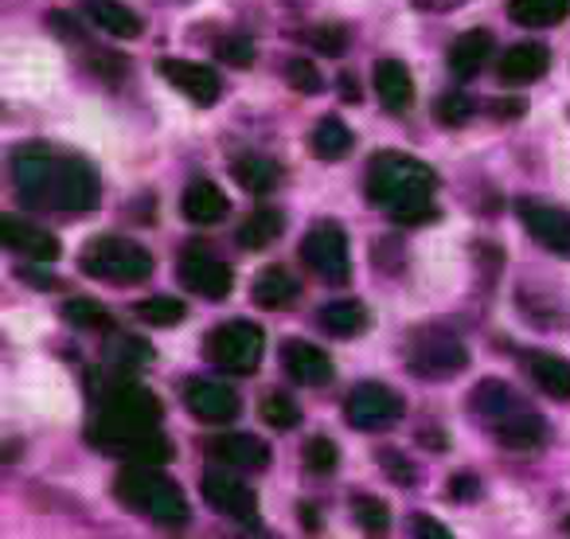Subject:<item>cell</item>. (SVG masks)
Wrapping results in <instances>:
<instances>
[{
	"instance_id": "obj_1",
	"label": "cell",
	"mask_w": 570,
	"mask_h": 539,
	"mask_svg": "<svg viewBox=\"0 0 570 539\" xmlns=\"http://www.w3.org/2000/svg\"><path fill=\"white\" fill-rule=\"evenodd\" d=\"M160 399L141 383H114L102 395V411H98L95 427H90V442L102 450L129 458L137 465H165L173 461V442L157 430Z\"/></svg>"
},
{
	"instance_id": "obj_20",
	"label": "cell",
	"mask_w": 570,
	"mask_h": 539,
	"mask_svg": "<svg viewBox=\"0 0 570 539\" xmlns=\"http://www.w3.org/2000/svg\"><path fill=\"white\" fill-rule=\"evenodd\" d=\"M375 95L391 114H403L414 106V75L399 59H380L375 63Z\"/></svg>"
},
{
	"instance_id": "obj_41",
	"label": "cell",
	"mask_w": 570,
	"mask_h": 539,
	"mask_svg": "<svg viewBox=\"0 0 570 539\" xmlns=\"http://www.w3.org/2000/svg\"><path fill=\"white\" fill-rule=\"evenodd\" d=\"M309 43L317 51H325V56H341L344 43H348V32H344V24H321L309 32Z\"/></svg>"
},
{
	"instance_id": "obj_12",
	"label": "cell",
	"mask_w": 570,
	"mask_h": 539,
	"mask_svg": "<svg viewBox=\"0 0 570 539\" xmlns=\"http://www.w3.org/2000/svg\"><path fill=\"white\" fill-rule=\"evenodd\" d=\"M199 489H204V500L212 508L235 516V520L246 523V528L258 523V497H254L250 484H243L238 477L223 473V469H207L204 481H199Z\"/></svg>"
},
{
	"instance_id": "obj_35",
	"label": "cell",
	"mask_w": 570,
	"mask_h": 539,
	"mask_svg": "<svg viewBox=\"0 0 570 539\" xmlns=\"http://www.w3.org/2000/svg\"><path fill=\"white\" fill-rule=\"evenodd\" d=\"M262 422H269L274 430H294L297 422H302V406L289 395H282V391H269V395L262 399Z\"/></svg>"
},
{
	"instance_id": "obj_9",
	"label": "cell",
	"mask_w": 570,
	"mask_h": 539,
	"mask_svg": "<svg viewBox=\"0 0 570 539\" xmlns=\"http://www.w3.org/2000/svg\"><path fill=\"white\" fill-rule=\"evenodd\" d=\"M102 196V184L90 160L82 157H63L59 160V176H56V192H51V207L59 215H87L90 207H98Z\"/></svg>"
},
{
	"instance_id": "obj_18",
	"label": "cell",
	"mask_w": 570,
	"mask_h": 539,
	"mask_svg": "<svg viewBox=\"0 0 570 539\" xmlns=\"http://www.w3.org/2000/svg\"><path fill=\"white\" fill-rule=\"evenodd\" d=\"M207 450H212V458H219V465H230V469H250V473H258V469L269 465V445L254 434H219Z\"/></svg>"
},
{
	"instance_id": "obj_13",
	"label": "cell",
	"mask_w": 570,
	"mask_h": 539,
	"mask_svg": "<svg viewBox=\"0 0 570 539\" xmlns=\"http://www.w3.org/2000/svg\"><path fill=\"white\" fill-rule=\"evenodd\" d=\"M515 212H520V223L531 231V238H535L539 246L570 258V212L551 207V204H539V199H520Z\"/></svg>"
},
{
	"instance_id": "obj_26",
	"label": "cell",
	"mask_w": 570,
	"mask_h": 539,
	"mask_svg": "<svg viewBox=\"0 0 570 539\" xmlns=\"http://www.w3.org/2000/svg\"><path fill=\"white\" fill-rule=\"evenodd\" d=\"M523 367L539 383V391H547L551 399H570V360L554 356V352H528Z\"/></svg>"
},
{
	"instance_id": "obj_37",
	"label": "cell",
	"mask_w": 570,
	"mask_h": 539,
	"mask_svg": "<svg viewBox=\"0 0 570 539\" xmlns=\"http://www.w3.org/2000/svg\"><path fill=\"white\" fill-rule=\"evenodd\" d=\"M285 79H289V87L297 90V95H321L325 90V79H321V71L313 67V59H289L285 63Z\"/></svg>"
},
{
	"instance_id": "obj_5",
	"label": "cell",
	"mask_w": 570,
	"mask_h": 539,
	"mask_svg": "<svg viewBox=\"0 0 570 539\" xmlns=\"http://www.w3.org/2000/svg\"><path fill=\"white\" fill-rule=\"evenodd\" d=\"M204 352L212 364H219L230 375H250L258 372L262 352H266V336L254 321H227V325L212 329L204 341Z\"/></svg>"
},
{
	"instance_id": "obj_25",
	"label": "cell",
	"mask_w": 570,
	"mask_h": 539,
	"mask_svg": "<svg viewBox=\"0 0 570 539\" xmlns=\"http://www.w3.org/2000/svg\"><path fill=\"white\" fill-rule=\"evenodd\" d=\"M547 67H551V51H547L543 43H512V48L500 56V79L531 82V79H543Z\"/></svg>"
},
{
	"instance_id": "obj_16",
	"label": "cell",
	"mask_w": 570,
	"mask_h": 539,
	"mask_svg": "<svg viewBox=\"0 0 570 539\" xmlns=\"http://www.w3.org/2000/svg\"><path fill=\"white\" fill-rule=\"evenodd\" d=\"M0 243L9 246V251L24 254V258H32V262H56L59 258L56 235H48V231L36 227V223L12 219V215L0 219Z\"/></svg>"
},
{
	"instance_id": "obj_10",
	"label": "cell",
	"mask_w": 570,
	"mask_h": 539,
	"mask_svg": "<svg viewBox=\"0 0 570 539\" xmlns=\"http://www.w3.org/2000/svg\"><path fill=\"white\" fill-rule=\"evenodd\" d=\"M176 278L191 290V294L207 297V302H223L235 286V274H230L227 262L212 258L207 251H184L176 262Z\"/></svg>"
},
{
	"instance_id": "obj_29",
	"label": "cell",
	"mask_w": 570,
	"mask_h": 539,
	"mask_svg": "<svg viewBox=\"0 0 570 539\" xmlns=\"http://www.w3.org/2000/svg\"><path fill=\"white\" fill-rule=\"evenodd\" d=\"M282 231H285V215L277 212V207H258V212L246 215L243 227H238V246H243V251H266Z\"/></svg>"
},
{
	"instance_id": "obj_17",
	"label": "cell",
	"mask_w": 570,
	"mask_h": 539,
	"mask_svg": "<svg viewBox=\"0 0 570 539\" xmlns=\"http://www.w3.org/2000/svg\"><path fill=\"white\" fill-rule=\"evenodd\" d=\"M282 360H285V372L294 375L297 383H305V388H325V383L333 380V360H328V352H321L317 344H309V341H289L282 349Z\"/></svg>"
},
{
	"instance_id": "obj_38",
	"label": "cell",
	"mask_w": 570,
	"mask_h": 539,
	"mask_svg": "<svg viewBox=\"0 0 570 539\" xmlns=\"http://www.w3.org/2000/svg\"><path fill=\"white\" fill-rule=\"evenodd\" d=\"M110 360L121 367H134V364H149L153 360V349L137 336H114L110 341Z\"/></svg>"
},
{
	"instance_id": "obj_47",
	"label": "cell",
	"mask_w": 570,
	"mask_h": 539,
	"mask_svg": "<svg viewBox=\"0 0 570 539\" xmlns=\"http://www.w3.org/2000/svg\"><path fill=\"white\" fill-rule=\"evenodd\" d=\"M567 531H570V516H567Z\"/></svg>"
},
{
	"instance_id": "obj_43",
	"label": "cell",
	"mask_w": 570,
	"mask_h": 539,
	"mask_svg": "<svg viewBox=\"0 0 570 539\" xmlns=\"http://www.w3.org/2000/svg\"><path fill=\"white\" fill-rule=\"evenodd\" d=\"M380 461H383V469H387V473L395 477L399 484H414V481H419V469H414L399 450H383Z\"/></svg>"
},
{
	"instance_id": "obj_3",
	"label": "cell",
	"mask_w": 570,
	"mask_h": 539,
	"mask_svg": "<svg viewBox=\"0 0 570 539\" xmlns=\"http://www.w3.org/2000/svg\"><path fill=\"white\" fill-rule=\"evenodd\" d=\"M118 497L129 508L145 512L149 520H157L160 528H184L191 520V508L184 500V492L176 489V481H168L157 465H129L118 477Z\"/></svg>"
},
{
	"instance_id": "obj_46",
	"label": "cell",
	"mask_w": 570,
	"mask_h": 539,
	"mask_svg": "<svg viewBox=\"0 0 570 539\" xmlns=\"http://www.w3.org/2000/svg\"><path fill=\"white\" fill-rule=\"evenodd\" d=\"M348 95V102H356V82H352V75H341V98Z\"/></svg>"
},
{
	"instance_id": "obj_45",
	"label": "cell",
	"mask_w": 570,
	"mask_h": 539,
	"mask_svg": "<svg viewBox=\"0 0 570 539\" xmlns=\"http://www.w3.org/2000/svg\"><path fill=\"white\" fill-rule=\"evenodd\" d=\"M476 492H481V481H476L473 473H458V477H453V489H450L453 500H473Z\"/></svg>"
},
{
	"instance_id": "obj_23",
	"label": "cell",
	"mask_w": 570,
	"mask_h": 539,
	"mask_svg": "<svg viewBox=\"0 0 570 539\" xmlns=\"http://www.w3.org/2000/svg\"><path fill=\"white\" fill-rule=\"evenodd\" d=\"M297 294H302V286L285 266H266L250 286V297L258 310H289L297 302Z\"/></svg>"
},
{
	"instance_id": "obj_31",
	"label": "cell",
	"mask_w": 570,
	"mask_h": 539,
	"mask_svg": "<svg viewBox=\"0 0 570 539\" xmlns=\"http://www.w3.org/2000/svg\"><path fill=\"white\" fill-rule=\"evenodd\" d=\"M570 12V0H508V17L523 28H551Z\"/></svg>"
},
{
	"instance_id": "obj_30",
	"label": "cell",
	"mask_w": 570,
	"mask_h": 539,
	"mask_svg": "<svg viewBox=\"0 0 570 539\" xmlns=\"http://www.w3.org/2000/svg\"><path fill=\"white\" fill-rule=\"evenodd\" d=\"M352 145H356V134H352L341 118H321L309 137V149L317 153L321 160H344L352 153Z\"/></svg>"
},
{
	"instance_id": "obj_34",
	"label": "cell",
	"mask_w": 570,
	"mask_h": 539,
	"mask_svg": "<svg viewBox=\"0 0 570 539\" xmlns=\"http://www.w3.org/2000/svg\"><path fill=\"white\" fill-rule=\"evenodd\" d=\"M63 317L71 321L75 329H114V317L95 297H71V302L63 305Z\"/></svg>"
},
{
	"instance_id": "obj_22",
	"label": "cell",
	"mask_w": 570,
	"mask_h": 539,
	"mask_svg": "<svg viewBox=\"0 0 570 539\" xmlns=\"http://www.w3.org/2000/svg\"><path fill=\"white\" fill-rule=\"evenodd\" d=\"M489 56H497L492 32H484V28L461 32L458 40L450 43V71L458 75V79H473V75L489 63Z\"/></svg>"
},
{
	"instance_id": "obj_21",
	"label": "cell",
	"mask_w": 570,
	"mask_h": 539,
	"mask_svg": "<svg viewBox=\"0 0 570 539\" xmlns=\"http://www.w3.org/2000/svg\"><path fill=\"white\" fill-rule=\"evenodd\" d=\"M180 212H184V219L196 223V227H212V223H219L223 215L230 212V204H227V196L219 192V184L196 180V184H188V188H184Z\"/></svg>"
},
{
	"instance_id": "obj_40",
	"label": "cell",
	"mask_w": 570,
	"mask_h": 539,
	"mask_svg": "<svg viewBox=\"0 0 570 539\" xmlns=\"http://www.w3.org/2000/svg\"><path fill=\"white\" fill-rule=\"evenodd\" d=\"M473 98L469 95H461V90H450V95L438 102V118L445 121V126H465L469 118H473Z\"/></svg>"
},
{
	"instance_id": "obj_2",
	"label": "cell",
	"mask_w": 570,
	"mask_h": 539,
	"mask_svg": "<svg viewBox=\"0 0 570 539\" xmlns=\"http://www.w3.org/2000/svg\"><path fill=\"white\" fill-rule=\"evenodd\" d=\"M438 176L419 157L380 153L367 165V199L380 204L395 223H426L434 215Z\"/></svg>"
},
{
	"instance_id": "obj_24",
	"label": "cell",
	"mask_w": 570,
	"mask_h": 539,
	"mask_svg": "<svg viewBox=\"0 0 570 539\" xmlns=\"http://www.w3.org/2000/svg\"><path fill=\"white\" fill-rule=\"evenodd\" d=\"M492 430H497L500 442L512 445V450H539V445L547 442V422L539 419L535 411H528V406H515L512 414L492 422Z\"/></svg>"
},
{
	"instance_id": "obj_28",
	"label": "cell",
	"mask_w": 570,
	"mask_h": 539,
	"mask_svg": "<svg viewBox=\"0 0 570 539\" xmlns=\"http://www.w3.org/2000/svg\"><path fill=\"white\" fill-rule=\"evenodd\" d=\"M230 176H235L246 192H254V196H266V192H274L277 180H282V165L269 157H258V153H246V157H238L235 165H230Z\"/></svg>"
},
{
	"instance_id": "obj_4",
	"label": "cell",
	"mask_w": 570,
	"mask_h": 539,
	"mask_svg": "<svg viewBox=\"0 0 570 539\" xmlns=\"http://www.w3.org/2000/svg\"><path fill=\"white\" fill-rule=\"evenodd\" d=\"M82 274L106 282V286H141L153 274V254L141 243L118 235H98L79 254Z\"/></svg>"
},
{
	"instance_id": "obj_8",
	"label": "cell",
	"mask_w": 570,
	"mask_h": 539,
	"mask_svg": "<svg viewBox=\"0 0 570 539\" xmlns=\"http://www.w3.org/2000/svg\"><path fill=\"white\" fill-rule=\"evenodd\" d=\"M302 258L313 274L328 282V286H344L352 278V254H348V235L341 223L321 219L305 231L302 238Z\"/></svg>"
},
{
	"instance_id": "obj_27",
	"label": "cell",
	"mask_w": 570,
	"mask_h": 539,
	"mask_svg": "<svg viewBox=\"0 0 570 539\" xmlns=\"http://www.w3.org/2000/svg\"><path fill=\"white\" fill-rule=\"evenodd\" d=\"M372 325V313H367L364 302H328L325 310H321V329L333 336H341V341H352V336H360L364 329Z\"/></svg>"
},
{
	"instance_id": "obj_36",
	"label": "cell",
	"mask_w": 570,
	"mask_h": 539,
	"mask_svg": "<svg viewBox=\"0 0 570 539\" xmlns=\"http://www.w3.org/2000/svg\"><path fill=\"white\" fill-rule=\"evenodd\" d=\"M352 512H356V523L367 531V536H383V531L391 528V512L383 500L375 497H356L352 500Z\"/></svg>"
},
{
	"instance_id": "obj_15",
	"label": "cell",
	"mask_w": 570,
	"mask_h": 539,
	"mask_svg": "<svg viewBox=\"0 0 570 539\" xmlns=\"http://www.w3.org/2000/svg\"><path fill=\"white\" fill-rule=\"evenodd\" d=\"M184 403L204 422H230L238 414V395L227 383H215V380H188Z\"/></svg>"
},
{
	"instance_id": "obj_11",
	"label": "cell",
	"mask_w": 570,
	"mask_h": 539,
	"mask_svg": "<svg viewBox=\"0 0 570 539\" xmlns=\"http://www.w3.org/2000/svg\"><path fill=\"white\" fill-rule=\"evenodd\" d=\"M403 419V399L387 383H360L348 395V422L356 430H383Z\"/></svg>"
},
{
	"instance_id": "obj_33",
	"label": "cell",
	"mask_w": 570,
	"mask_h": 539,
	"mask_svg": "<svg viewBox=\"0 0 570 539\" xmlns=\"http://www.w3.org/2000/svg\"><path fill=\"white\" fill-rule=\"evenodd\" d=\"M184 313H188V310H184L180 297H145V302H137V317H141L145 325H153V329L180 325Z\"/></svg>"
},
{
	"instance_id": "obj_32",
	"label": "cell",
	"mask_w": 570,
	"mask_h": 539,
	"mask_svg": "<svg viewBox=\"0 0 570 539\" xmlns=\"http://www.w3.org/2000/svg\"><path fill=\"white\" fill-rule=\"evenodd\" d=\"M473 406H476V411H481L489 422H500L504 414H512L515 406H520V399H515V391L508 388V383L484 380L481 388H476V395H473Z\"/></svg>"
},
{
	"instance_id": "obj_39",
	"label": "cell",
	"mask_w": 570,
	"mask_h": 539,
	"mask_svg": "<svg viewBox=\"0 0 570 539\" xmlns=\"http://www.w3.org/2000/svg\"><path fill=\"white\" fill-rule=\"evenodd\" d=\"M336 461H341V453H336L333 438H309V442H305V465H309L313 473H333Z\"/></svg>"
},
{
	"instance_id": "obj_14",
	"label": "cell",
	"mask_w": 570,
	"mask_h": 539,
	"mask_svg": "<svg viewBox=\"0 0 570 539\" xmlns=\"http://www.w3.org/2000/svg\"><path fill=\"white\" fill-rule=\"evenodd\" d=\"M160 75L196 106H215L223 95L219 75L204 63H191V59H160Z\"/></svg>"
},
{
	"instance_id": "obj_42",
	"label": "cell",
	"mask_w": 570,
	"mask_h": 539,
	"mask_svg": "<svg viewBox=\"0 0 570 539\" xmlns=\"http://www.w3.org/2000/svg\"><path fill=\"white\" fill-rule=\"evenodd\" d=\"M219 59L230 67H250L254 63V43L246 40V36H227V40H219Z\"/></svg>"
},
{
	"instance_id": "obj_6",
	"label": "cell",
	"mask_w": 570,
	"mask_h": 539,
	"mask_svg": "<svg viewBox=\"0 0 570 539\" xmlns=\"http://www.w3.org/2000/svg\"><path fill=\"white\" fill-rule=\"evenodd\" d=\"M59 160L63 157H56L51 145H43V141H28V145H17V149H12V188H17L20 204L51 207Z\"/></svg>"
},
{
	"instance_id": "obj_19",
	"label": "cell",
	"mask_w": 570,
	"mask_h": 539,
	"mask_svg": "<svg viewBox=\"0 0 570 539\" xmlns=\"http://www.w3.org/2000/svg\"><path fill=\"white\" fill-rule=\"evenodd\" d=\"M82 12H87V20L98 32L114 36V40H137V36L145 32L141 17H137L134 9H126L121 0H87Z\"/></svg>"
},
{
	"instance_id": "obj_44",
	"label": "cell",
	"mask_w": 570,
	"mask_h": 539,
	"mask_svg": "<svg viewBox=\"0 0 570 539\" xmlns=\"http://www.w3.org/2000/svg\"><path fill=\"white\" fill-rule=\"evenodd\" d=\"M414 539H458L450 528H445L438 516H426V512H419L414 516Z\"/></svg>"
},
{
	"instance_id": "obj_7",
	"label": "cell",
	"mask_w": 570,
	"mask_h": 539,
	"mask_svg": "<svg viewBox=\"0 0 570 539\" xmlns=\"http://www.w3.org/2000/svg\"><path fill=\"white\" fill-rule=\"evenodd\" d=\"M406 364H411V372L422 375V380H453L458 372H465L469 352H465V344L453 333H445V329H422V333H414L411 344H406Z\"/></svg>"
}]
</instances>
